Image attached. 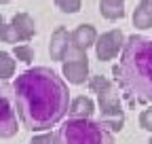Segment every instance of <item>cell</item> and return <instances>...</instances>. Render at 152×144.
Returning <instances> with one entry per match:
<instances>
[{
	"mask_svg": "<svg viewBox=\"0 0 152 144\" xmlns=\"http://www.w3.org/2000/svg\"><path fill=\"white\" fill-rule=\"evenodd\" d=\"M61 13H78L80 11V0H53Z\"/></svg>",
	"mask_w": 152,
	"mask_h": 144,
	"instance_id": "17",
	"label": "cell"
},
{
	"mask_svg": "<svg viewBox=\"0 0 152 144\" xmlns=\"http://www.w3.org/2000/svg\"><path fill=\"white\" fill-rule=\"evenodd\" d=\"M70 40L74 47H78L80 51H87L89 47H95V40H97V32L91 24H80L74 32H70Z\"/></svg>",
	"mask_w": 152,
	"mask_h": 144,
	"instance_id": "9",
	"label": "cell"
},
{
	"mask_svg": "<svg viewBox=\"0 0 152 144\" xmlns=\"http://www.w3.org/2000/svg\"><path fill=\"white\" fill-rule=\"evenodd\" d=\"M11 24H13V28L17 30V34L21 36L23 43H28V40L34 38V34H36V24H34V19H32L28 13H15L13 19H11Z\"/></svg>",
	"mask_w": 152,
	"mask_h": 144,
	"instance_id": "11",
	"label": "cell"
},
{
	"mask_svg": "<svg viewBox=\"0 0 152 144\" xmlns=\"http://www.w3.org/2000/svg\"><path fill=\"white\" fill-rule=\"evenodd\" d=\"M13 55L19 60V62H23V64H30V62H34V49L30 47V45H15V49H13Z\"/></svg>",
	"mask_w": 152,
	"mask_h": 144,
	"instance_id": "16",
	"label": "cell"
},
{
	"mask_svg": "<svg viewBox=\"0 0 152 144\" xmlns=\"http://www.w3.org/2000/svg\"><path fill=\"white\" fill-rule=\"evenodd\" d=\"M133 26L137 30L152 28V0H140V4L133 11Z\"/></svg>",
	"mask_w": 152,
	"mask_h": 144,
	"instance_id": "12",
	"label": "cell"
},
{
	"mask_svg": "<svg viewBox=\"0 0 152 144\" xmlns=\"http://www.w3.org/2000/svg\"><path fill=\"white\" fill-rule=\"evenodd\" d=\"M99 13L106 19H123L125 17V0H99Z\"/></svg>",
	"mask_w": 152,
	"mask_h": 144,
	"instance_id": "13",
	"label": "cell"
},
{
	"mask_svg": "<svg viewBox=\"0 0 152 144\" xmlns=\"http://www.w3.org/2000/svg\"><path fill=\"white\" fill-rule=\"evenodd\" d=\"M140 127L146 132H152V108H146L140 115Z\"/></svg>",
	"mask_w": 152,
	"mask_h": 144,
	"instance_id": "18",
	"label": "cell"
},
{
	"mask_svg": "<svg viewBox=\"0 0 152 144\" xmlns=\"http://www.w3.org/2000/svg\"><path fill=\"white\" fill-rule=\"evenodd\" d=\"M68 45H70V32H68V28H64V26L55 28V32L51 34V43H49V55H51V60L53 62H64Z\"/></svg>",
	"mask_w": 152,
	"mask_h": 144,
	"instance_id": "8",
	"label": "cell"
},
{
	"mask_svg": "<svg viewBox=\"0 0 152 144\" xmlns=\"http://www.w3.org/2000/svg\"><path fill=\"white\" fill-rule=\"evenodd\" d=\"M53 144H114V136L99 121L70 119L53 134Z\"/></svg>",
	"mask_w": 152,
	"mask_h": 144,
	"instance_id": "4",
	"label": "cell"
},
{
	"mask_svg": "<svg viewBox=\"0 0 152 144\" xmlns=\"http://www.w3.org/2000/svg\"><path fill=\"white\" fill-rule=\"evenodd\" d=\"M30 144H53V136L51 134H42V136H34L30 140Z\"/></svg>",
	"mask_w": 152,
	"mask_h": 144,
	"instance_id": "19",
	"label": "cell"
},
{
	"mask_svg": "<svg viewBox=\"0 0 152 144\" xmlns=\"http://www.w3.org/2000/svg\"><path fill=\"white\" fill-rule=\"evenodd\" d=\"M148 144H152V138H150V140H148Z\"/></svg>",
	"mask_w": 152,
	"mask_h": 144,
	"instance_id": "22",
	"label": "cell"
},
{
	"mask_svg": "<svg viewBox=\"0 0 152 144\" xmlns=\"http://www.w3.org/2000/svg\"><path fill=\"white\" fill-rule=\"evenodd\" d=\"M93 112H95V104L89 96H78L70 100V108H68L70 119H89Z\"/></svg>",
	"mask_w": 152,
	"mask_h": 144,
	"instance_id": "10",
	"label": "cell"
},
{
	"mask_svg": "<svg viewBox=\"0 0 152 144\" xmlns=\"http://www.w3.org/2000/svg\"><path fill=\"white\" fill-rule=\"evenodd\" d=\"M64 76L72 85H83L89 79V60H87V55L80 57V60L64 62Z\"/></svg>",
	"mask_w": 152,
	"mask_h": 144,
	"instance_id": "7",
	"label": "cell"
},
{
	"mask_svg": "<svg viewBox=\"0 0 152 144\" xmlns=\"http://www.w3.org/2000/svg\"><path fill=\"white\" fill-rule=\"evenodd\" d=\"M118 89L131 104L152 102V38L133 34L127 38L121 62L112 68Z\"/></svg>",
	"mask_w": 152,
	"mask_h": 144,
	"instance_id": "2",
	"label": "cell"
},
{
	"mask_svg": "<svg viewBox=\"0 0 152 144\" xmlns=\"http://www.w3.org/2000/svg\"><path fill=\"white\" fill-rule=\"evenodd\" d=\"M2 24H4V21H2V15H0V26H2Z\"/></svg>",
	"mask_w": 152,
	"mask_h": 144,
	"instance_id": "21",
	"label": "cell"
},
{
	"mask_svg": "<svg viewBox=\"0 0 152 144\" xmlns=\"http://www.w3.org/2000/svg\"><path fill=\"white\" fill-rule=\"evenodd\" d=\"M127 38L121 30H110V32H104L102 36H97L95 40V55H97L99 62H108V60H114L123 51Z\"/></svg>",
	"mask_w": 152,
	"mask_h": 144,
	"instance_id": "6",
	"label": "cell"
},
{
	"mask_svg": "<svg viewBox=\"0 0 152 144\" xmlns=\"http://www.w3.org/2000/svg\"><path fill=\"white\" fill-rule=\"evenodd\" d=\"M0 38H2V43H11V45L23 43L21 36L17 34V30L13 28V24H2L0 26Z\"/></svg>",
	"mask_w": 152,
	"mask_h": 144,
	"instance_id": "15",
	"label": "cell"
},
{
	"mask_svg": "<svg viewBox=\"0 0 152 144\" xmlns=\"http://www.w3.org/2000/svg\"><path fill=\"white\" fill-rule=\"evenodd\" d=\"M13 93L17 115L30 132H47L68 115V85L47 66H36L21 72L13 83Z\"/></svg>",
	"mask_w": 152,
	"mask_h": 144,
	"instance_id": "1",
	"label": "cell"
},
{
	"mask_svg": "<svg viewBox=\"0 0 152 144\" xmlns=\"http://www.w3.org/2000/svg\"><path fill=\"white\" fill-rule=\"evenodd\" d=\"M15 74V60L11 53L0 51V81H7L9 76Z\"/></svg>",
	"mask_w": 152,
	"mask_h": 144,
	"instance_id": "14",
	"label": "cell"
},
{
	"mask_svg": "<svg viewBox=\"0 0 152 144\" xmlns=\"http://www.w3.org/2000/svg\"><path fill=\"white\" fill-rule=\"evenodd\" d=\"M89 89L97 93V104H99V123L106 125L110 132H121L125 125V112L121 106V93L118 85H114L106 76L97 74L89 79Z\"/></svg>",
	"mask_w": 152,
	"mask_h": 144,
	"instance_id": "3",
	"label": "cell"
},
{
	"mask_svg": "<svg viewBox=\"0 0 152 144\" xmlns=\"http://www.w3.org/2000/svg\"><path fill=\"white\" fill-rule=\"evenodd\" d=\"M7 2H11V0H0V4H7Z\"/></svg>",
	"mask_w": 152,
	"mask_h": 144,
	"instance_id": "20",
	"label": "cell"
},
{
	"mask_svg": "<svg viewBox=\"0 0 152 144\" xmlns=\"http://www.w3.org/2000/svg\"><path fill=\"white\" fill-rule=\"evenodd\" d=\"M17 134V106L13 85L0 81V140L13 138Z\"/></svg>",
	"mask_w": 152,
	"mask_h": 144,
	"instance_id": "5",
	"label": "cell"
}]
</instances>
